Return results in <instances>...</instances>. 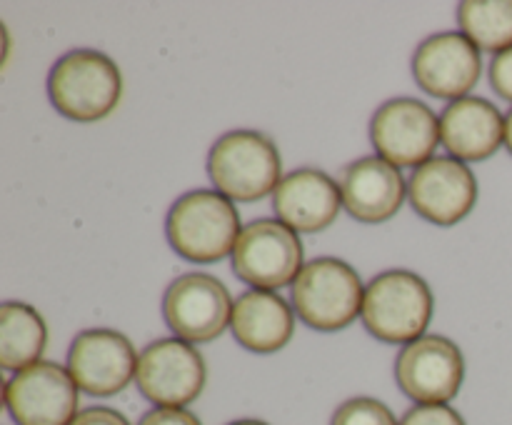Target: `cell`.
Wrapping results in <instances>:
<instances>
[{"label": "cell", "instance_id": "obj_11", "mask_svg": "<svg viewBox=\"0 0 512 425\" xmlns=\"http://www.w3.org/2000/svg\"><path fill=\"white\" fill-rule=\"evenodd\" d=\"M370 140L380 158L395 168H420L433 160L440 143V120L415 98H393L375 110Z\"/></svg>", "mask_w": 512, "mask_h": 425}, {"label": "cell", "instance_id": "obj_23", "mask_svg": "<svg viewBox=\"0 0 512 425\" xmlns=\"http://www.w3.org/2000/svg\"><path fill=\"white\" fill-rule=\"evenodd\" d=\"M490 85L500 98L512 103V48L495 55L493 63H490Z\"/></svg>", "mask_w": 512, "mask_h": 425}, {"label": "cell", "instance_id": "obj_8", "mask_svg": "<svg viewBox=\"0 0 512 425\" xmlns=\"http://www.w3.org/2000/svg\"><path fill=\"white\" fill-rule=\"evenodd\" d=\"M395 380L415 405H448L463 388V350L443 335H423L398 353Z\"/></svg>", "mask_w": 512, "mask_h": 425}, {"label": "cell", "instance_id": "obj_15", "mask_svg": "<svg viewBox=\"0 0 512 425\" xmlns=\"http://www.w3.org/2000/svg\"><path fill=\"white\" fill-rule=\"evenodd\" d=\"M340 205V185L315 168L293 170L273 193L275 215L295 233H323L335 223Z\"/></svg>", "mask_w": 512, "mask_h": 425}, {"label": "cell", "instance_id": "obj_13", "mask_svg": "<svg viewBox=\"0 0 512 425\" xmlns=\"http://www.w3.org/2000/svg\"><path fill=\"white\" fill-rule=\"evenodd\" d=\"M483 73L480 50L463 33H435L413 55L415 83L433 98H468Z\"/></svg>", "mask_w": 512, "mask_h": 425}, {"label": "cell", "instance_id": "obj_10", "mask_svg": "<svg viewBox=\"0 0 512 425\" xmlns=\"http://www.w3.org/2000/svg\"><path fill=\"white\" fill-rule=\"evenodd\" d=\"M78 393L68 368L40 360L5 383L3 398L18 425H70L80 413Z\"/></svg>", "mask_w": 512, "mask_h": 425}, {"label": "cell", "instance_id": "obj_17", "mask_svg": "<svg viewBox=\"0 0 512 425\" xmlns=\"http://www.w3.org/2000/svg\"><path fill=\"white\" fill-rule=\"evenodd\" d=\"M440 143L460 163H478L505 143V118L490 100H453L440 115Z\"/></svg>", "mask_w": 512, "mask_h": 425}, {"label": "cell", "instance_id": "obj_9", "mask_svg": "<svg viewBox=\"0 0 512 425\" xmlns=\"http://www.w3.org/2000/svg\"><path fill=\"white\" fill-rule=\"evenodd\" d=\"M235 303L228 288L208 273H185L168 285L163 318L175 338L185 343H210L225 333Z\"/></svg>", "mask_w": 512, "mask_h": 425}, {"label": "cell", "instance_id": "obj_19", "mask_svg": "<svg viewBox=\"0 0 512 425\" xmlns=\"http://www.w3.org/2000/svg\"><path fill=\"white\" fill-rule=\"evenodd\" d=\"M45 345H48V325L38 310L18 300L0 305V365L3 370L18 373L40 363Z\"/></svg>", "mask_w": 512, "mask_h": 425}, {"label": "cell", "instance_id": "obj_14", "mask_svg": "<svg viewBox=\"0 0 512 425\" xmlns=\"http://www.w3.org/2000/svg\"><path fill=\"white\" fill-rule=\"evenodd\" d=\"M408 198L430 223L455 225L478 203V180L460 160L433 158L410 175Z\"/></svg>", "mask_w": 512, "mask_h": 425}, {"label": "cell", "instance_id": "obj_4", "mask_svg": "<svg viewBox=\"0 0 512 425\" xmlns=\"http://www.w3.org/2000/svg\"><path fill=\"white\" fill-rule=\"evenodd\" d=\"M360 318L373 338L408 345L428 330L433 293L428 283L410 270H385L365 288Z\"/></svg>", "mask_w": 512, "mask_h": 425}, {"label": "cell", "instance_id": "obj_21", "mask_svg": "<svg viewBox=\"0 0 512 425\" xmlns=\"http://www.w3.org/2000/svg\"><path fill=\"white\" fill-rule=\"evenodd\" d=\"M330 425H400L393 410L378 398L358 395L338 405Z\"/></svg>", "mask_w": 512, "mask_h": 425}, {"label": "cell", "instance_id": "obj_27", "mask_svg": "<svg viewBox=\"0 0 512 425\" xmlns=\"http://www.w3.org/2000/svg\"><path fill=\"white\" fill-rule=\"evenodd\" d=\"M228 425H268V423H263V420H255V418H245V420H233V423H228Z\"/></svg>", "mask_w": 512, "mask_h": 425}, {"label": "cell", "instance_id": "obj_18", "mask_svg": "<svg viewBox=\"0 0 512 425\" xmlns=\"http://www.w3.org/2000/svg\"><path fill=\"white\" fill-rule=\"evenodd\" d=\"M230 328L245 350L270 355L290 343L295 333V315L278 293L253 288L235 300Z\"/></svg>", "mask_w": 512, "mask_h": 425}, {"label": "cell", "instance_id": "obj_16", "mask_svg": "<svg viewBox=\"0 0 512 425\" xmlns=\"http://www.w3.org/2000/svg\"><path fill=\"white\" fill-rule=\"evenodd\" d=\"M343 208L360 223H385L405 203V180L400 168L380 155L360 158L343 170L340 180Z\"/></svg>", "mask_w": 512, "mask_h": 425}, {"label": "cell", "instance_id": "obj_3", "mask_svg": "<svg viewBox=\"0 0 512 425\" xmlns=\"http://www.w3.org/2000/svg\"><path fill=\"white\" fill-rule=\"evenodd\" d=\"M208 175L228 200L253 203L275 193L283 180V158L265 133L230 130L210 148Z\"/></svg>", "mask_w": 512, "mask_h": 425}, {"label": "cell", "instance_id": "obj_25", "mask_svg": "<svg viewBox=\"0 0 512 425\" xmlns=\"http://www.w3.org/2000/svg\"><path fill=\"white\" fill-rule=\"evenodd\" d=\"M70 425H130V423L123 413H118V410L95 405V408L80 410Z\"/></svg>", "mask_w": 512, "mask_h": 425}, {"label": "cell", "instance_id": "obj_12", "mask_svg": "<svg viewBox=\"0 0 512 425\" xmlns=\"http://www.w3.org/2000/svg\"><path fill=\"white\" fill-rule=\"evenodd\" d=\"M138 358L133 343L118 330H83L68 350V373L83 393L110 398L135 380Z\"/></svg>", "mask_w": 512, "mask_h": 425}, {"label": "cell", "instance_id": "obj_24", "mask_svg": "<svg viewBox=\"0 0 512 425\" xmlns=\"http://www.w3.org/2000/svg\"><path fill=\"white\" fill-rule=\"evenodd\" d=\"M138 425H203L195 413L185 408H153Z\"/></svg>", "mask_w": 512, "mask_h": 425}, {"label": "cell", "instance_id": "obj_26", "mask_svg": "<svg viewBox=\"0 0 512 425\" xmlns=\"http://www.w3.org/2000/svg\"><path fill=\"white\" fill-rule=\"evenodd\" d=\"M505 145H508V150L512 153V110L508 113V118H505Z\"/></svg>", "mask_w": 512, "mask_h": 425}, {"label": "cell", "instance_id": "obj_2", "mask_svg": "<svg viewBox=\"0 0 512 425\" xmlns=\"http://www.w3.org/2000/svg\"><path fill=\"white\" fill-rule=\"evenodd\" d=\"M240 230L233 200L218 190H190L175 200L165 220L168 243L193 263H218L233 255Z\"/></svg>", "mask_w": 512, "mask_h": 425}, {"label": "cell", "instance_id": "obj_1", "mask_svg": "<svg viewBox=\"0 0 512 425\" xmlns=\"http://www.w3.org/2000/svg\"><path fill=\"white\" fill-rule=\"evenodd\" d=\"M50 103L78 123L103 120L123 98V73L100 50H70L50 68Z\"/></svg>", "mask_w": 512, "mask_h": 425}, {"label": "cell", "instance_id": "obj_5", "mask_svg": "<svg viewBox=\"0 0 512 425\" xmlns=\"http://www.w3.org/2000/svg\"><path fill=\"white\" fill-rule=\"evenodd\" d=\"M365 288L360 275L338 258L305 263L293 283V308L308 328L320 333L343 330L363 313Z\"/></svg>", "mask_w": 512, "mask_h": 425}, {"label": "cell", "instance_id": "obj_7", "mask_svg": "<svg viewBox=\"0 0 512 425\" xmlns=\"http://www.w3.org/2000/svg\"><path fill=\"white\" fill-rule=\"evenodd\" d=\"M208 380L205 358L180 338H163L140 353L135 383L155 408H185L200 398Z\"/></svg>", "mask_w": 512, "mask_h": 425}, {"label": "cell", "instance_id": "obj_20", "mask_svg": "<svg viewBox=\"0 0 512 425\" xmlns=\"http://www.w3.org/2000/svg\"><path fill=\"white\" fill-rule=\"evenodd\" d=\"M458 23L478 50L503 53L512 48V0H468L460 3Z\"/></svg>", "mask_w": 512, "mask_h": 425}, {"label": "cell", "instance_id": "obj_6", "mask_svg": "<svg viewBox=\"0 0 512 425\" xmlns=\"http://www.w3.org/2000/svg\"><path fill=\"white\" fill-rule=\"evenodd\" d=\"M303 240L278 218L253 220L240 230L233 250V270L255 290H278L293 285L303 265Z\"/></svg>", "mask_w": 512, "mask_h": 425}, {"label": "cell", "instance_id": "obj_22", "mask_svg": "<svg viewBox=\"0 0 512 425\" xmlns=\"http://www.w3.org/2000/svg\"><path fill=\"white\" fill-rule=\"evenodd\" d=\"M400 425H468L450 405H415L403 415Z\"/></svg>", "mask_w": 512, "mask_h": 425}]
</instances>
